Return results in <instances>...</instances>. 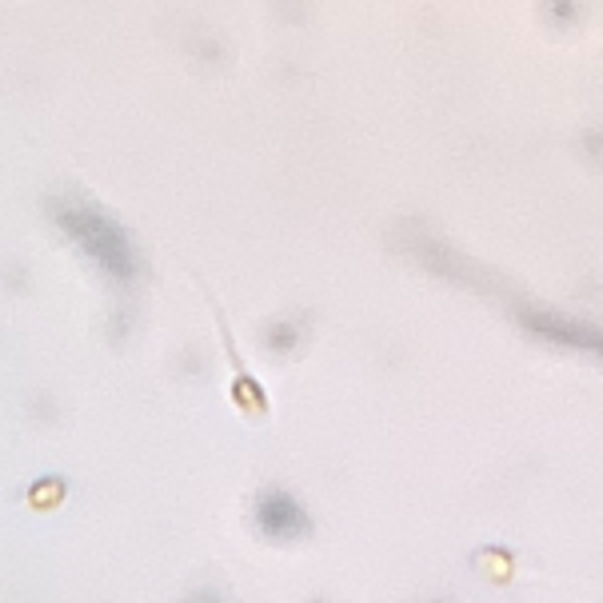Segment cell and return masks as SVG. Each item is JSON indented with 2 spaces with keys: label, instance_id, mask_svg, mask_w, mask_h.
I'll use <instances>...</instances> for the list:
<instances>
[{
  "label": "cell",
  "instance_id": "1",
  "mask_svg": "<svg viewBox=\"0 0 603 603\" xmlns=\"http://www.w3.org/2000/svg\"><path fill=\"white\" fill-rule=\"evenodd\" d=\"M56 224L80 244L85 256L97 260L100 268L112 272L116 280H128V276H133V268H136L133 248H128L124 233L109 221V216H100V212H92V209L61 204V209H56Z\"/></svg>",
  "mask_w": 603,
  "mask_h": 603
},
{
  "label": "cell",
  "instance_id": "2",
  "mask_svg": "<svg viewBox=\"0 0 603 603\" xmlns=\"http://www.w3.org/2000/svg\"><path fill=\"white\" fill-rule=\"evenodd\" d=\"M256 516H260V528L272 531V536H292V531L304 528V512L288 495H264Z\"/></svg>",
  "mask_w": 603,
  "mask_h": 603
}]
</instances>
